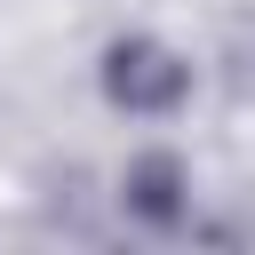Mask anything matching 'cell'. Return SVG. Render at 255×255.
<instances>
[{"mask_svg": "<svg viewBox=\"0 0 255 255\" xmlns=\"http://www.w3.org/2000/svg\"><path fill=\"white\" fill-rule=\"evenodd\" d=\"M120 199H128V215H143V223L175 231V223H183V207H191V175H183V159H175V151H143V159L128 167Z\"/></svg>", "mask_w": 255, "mask_h": 255, "instance_id": "2", "label": "cell"}, {"mask_svg": "<svg viewBox=\"0 0 255 255\" xmlns=\"http://www.w3.org/2000/svg\"><path fill=\"white\" fill-rule=\"evenodd\" d=\"M104 96L120 104V112H135V120H159V112H175L183 96H191V64L167 48V40H112L104 48Z\"/></svg>", "mask_w": 255, "mask_h": 255, "instance_id": "1", "label": "cell"}]
</instances>
